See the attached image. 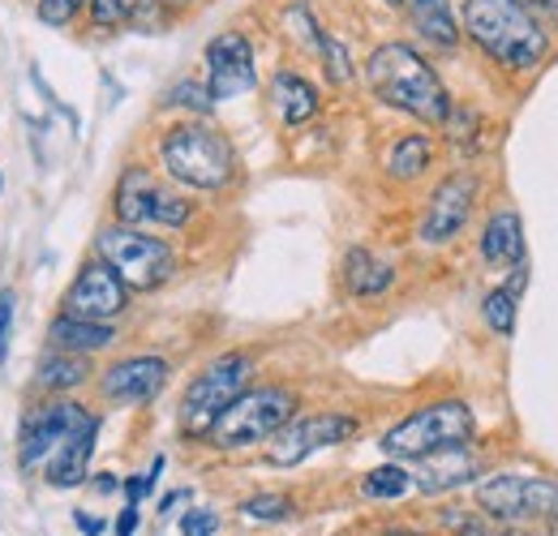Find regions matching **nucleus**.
<instances>
[{
    "label": "nucleus",
    "instance_id": "f257e3e1",
    "mask_svg": "<svg viewBox=\"0 0 558 536\" xmlns=\"http://www.w3.org/2000/svg\"><path fill=\"white\" fill-rule=\"evenodd\" d=\"M365 86L378 103L413 117L421 125H447V117H451V95H447L438 69L404 39H387L369 52Z\"/></svg>",
    "mask_w": 558,
    "mask_h": 536
},
{
    "label": "nucleus",
    "instance_id": "f03ea898",
    "mask_svg": "<svg viewBox=\"0 0 558 536\" xmlns=\"http://www.w3.org/2000/svg\"><path fill=\"white\" fill-rule=\"evenodd\" d=\"M460 35H469L494 65L529 73L550 52V26L537 22L520 0H464Z\"/></svg>",
    "mask_w": 558,
    "mask_h": 536
},
{
    "label": "nucleus",
    "instance_id": "7ed1b4c3",
    "mask_svg": "<svg viewBox=\"0 0 558 536\" xmlns=\"http://www.w3.org/2000/svg\"><path fill=\"white\" fill-rule=\"evenodd\" d=\"M159 163L163 172L185 185V190H203V194H219L232 185L236 176V150L232 142L210 130L203 121H185L177 130H168L159 142Z\"/></svg>",
    "mask_w": 558,
    "mask_h": 536
},
{
    "label": "nucleus",
    "instance_id": "20e7f679",
    "mask_svg": "<svg viewBox=\"0 0 558 536\" xmlns=\"http://www.w3.org/2000/svg\"><path fill=\"white\" fill-rule=\"evenodd\" d=\"M477 434V416L464 400H438L425 403L417 412H409L404 421H396L383 434V455L387 460H425L438 451H456L469 447Z\"/></svg>",
    "mask_w": 558,
    "mask_h": 536
},
{
    "label": "nucleus",
    "instance_id": "39448f33",
    "mask_svg": "<svg viewBox=\"0 0 558 536\" xmlns=\"http://www.w3.org/2000/svg\"><path fill=\"white\" fill-rule=\"evenodd\" d=\"M292 416H296V395L288 387H245L219 412L207 438L219 451H245L271 442Z\"/></svg>",
    "mask_w": 558,
    "mask_h": 536
},
{
    "label": "nucleus",
    "instance_id": "423d86ee",
    "mask_svg": "<svg viewBox=\"0 0 558 536\" xmlns=\"http://www.w3.org/2000/svg\"><path fill=\"white\" fill-rule=\"evenodd\" d=\"M95 258L121 275V283L130 292H155L177 275V254L168 241H159L155 232L125 228V223H108L95 236Z\"/></svg>",
    "mask_w": 558,
    "mask_h": 536
},
{
    "label": "nucleus",
    "instance_id": "0eeeda50",
    "mask_svg": "<svg viewBox=\"0 0 558 536\" xmlns=\"http://www.w3.org/2000/svg\"><path fill=\"white\" fill-rule=\"evenodd\" d=\"M112 210H117V223L125 228H142V232H155V228H185L194 219V202L185 194H177L163 176H155L150 168H125L117 190H112Z\"/></svg>",
    "mask_w": 558,
    "mask_h": 536
},
{
    "label": "nucleus",
    "instance_id": "6e6552de",
    "mask_svg": "<svg viewBox=\"0 0 558 536\" xmlns=\"http://www.w3.org/2000/svg\"><path fill=\"white\" fill-rule=\"evenodd\" d=\"M250 378H254V356H245V352L215 356L181 395V429L190 438H207L219 412L250 387Z\"/></svg>",
    "mask_w": 558,
    "mask_h": 536
},
{
    "label": "nucleus",
    "instance_id": "1a4fd4ad",
    "mask_svg": "<svg viewBox=\"0 0 558 536\" xmlns=\"http://www.w3.org/2000/svg\"><path fill=\"white\" fill-rule=\"evenodd\" d=\"M477 502L502 524H529V520L558 524V480L550 476H524V472L486 476L477 485Z\"/></svg>",
    "mask_w": 558,
    "mask_h": 536
},
{
    "label": "nucleus",
    "instance_id": "9d476101",
    "mask_svg": "<svg viewBox=\"0 0 558 536\" xmlns=\"http://www.w3.org/2000/svg\"><path fill=\"white\" fill-rule=\"evenodd\" d=\"M86 416L90 412L82 403L65 400V395H48V403L26 407L22 429H17V464L26 472H44L48 460L70 442V434Z\"/></svg>",
    "mask_w": 558,
    "mask_h": 536
},
{
    "label": "nucleus",
    "instance_id": "9b49d317",
    "mask_svg": "<svg viewBox=\"0 0 558 536\" xmlns=\"http://www.w3.org/2000/svg\"><path fill=\"white\" fill-rule=\"evenodd\" d=\"M356 434V421L349 412H310V416H292L267 447V460L276 468H296L305 464L310 455L327 451V447H340Z\"/></svg>",
    "mask_w": 558,
    "mask_h": 536
},
{
    "label": "nucleus",
    "instance_id": "f8f14e48",
    "mask_svg": "<svg viewBox=\"0 0 558 536\" xmlns=\"http://www.w3.org/2000/svg\"><path fill=\"white\" fill-rule=\"evenodd\" d=\"M125 309H130V288L99 258H86L61 296V314L86 318V322H117Z\"/></svg>",
    "mask_w": 558,
    "mask_h": 536
},
{
    "label": "nucleus",
    "instance_id": "ddd939ff",
    "mask_svg": "<svg viewBox=\"0 0 558 536\" xmlns=\"http://www.w3.org/2000/svg\"><path fill=\"white\" fill-rule=\"evenodd\" d=\"M477 194H482L477 172H451L425 202V215H421L417 223L421 245H451L464 232V223L473 219Z\"/></svg>",
    "mask_w": 558,
    "mask_h": 536
},
{
    "label": "nucleus",
    "instance_id": "4468645a",
    "mask_svg": "<svg viewBox=\"0 0 558 536\" xmlns=\"http://www.w3.org/2000/svg\"><path fill=\"white\" fill-rule=\"evenodd\" d=\"M258 86L254 44L241 31H223L207 44V90L215 103H228L236 95H250Z\"/></svg>",
    "mask_w": 558,
    "mask_h": 536
},
{
    "label": "nucleus",
    "instance_id": "2eb2a0df",
    "mask_svg": "<svg viewBox=\"0 0 558 536\" xmlns=\"http://www.w3.org/2000/svg\"><path fill=\"white\" fill-rule=\"evenodd\" d=\"M168 361L163 356H125L117 365H108L99 374V395L108 403H121V407H134V403L155 400L168 382Z\"/></svg>",
    "mask_w": 558,
    "mask_h": 536
},
{
    "label": "nucleus",
    "instance_id": "dca6fc26",
    "mask_svg": "<svg viewBox=\"0 0 558 536\" xmlns=\"http://www.w3.org/2000/svg\"><path fill=\"white\" fill-rule=\"evenodd\" d=\"M271 108H276V117L288 130H296V125H305V121H314L323 112V95L305 73L279 69L271 77Z\"/></svg>",
    "mask_w": 558,
    "mask_h": 536
},
{
    "label": "nucleus",
    "instance_id": "f3484780",
    "mask_svg": "<svg viewBox=\"0 0 558 536\" xmlns=\"http://www.w3.org/2000/svg\"><path fill=\"white\" fill-rule=\"evenodd\" d=\"M387 4L400 9L413 22V31H417L429 48L451 52L460 44V17H456L451 0H387Z\"/></svg>",
    "mask_w": 558,
    "mask_h": 536
},
{
    "label": "nucleus",
    "instance_id": "a211bd4d",
    "mask_svg": "<svg viewBox=\"0 0 558 536\" xmlns=\"http://www.w3.org/2000/svg\"><path fill=\"white\" fill-rule=\"evenodd\" d=\"M95 438H99V421H95V416H86V421L70 434V442L48 460V468H44L48 485H57V489H77V485L86 480V468H90Z\"/></svg>",
    "mask_w": 558,
    "mask_h": 536
},
{
    "label": "nucleus",
    "instance_id": "6ab92c4d",
    "mask_svg": "<svg viewBox=\"0 0 558 536\" xmlns=\"http://www.w3.org/2000/svg\"><path fill=\"white\" fill-rule=\"evenodd\" d=\"M48 343L73 352V356H95V352H108L117 343V327L112 322H86V318H73V314H57L52 327H48Z\"/></svg>",
    "mask_w": 558,
    "mask_h": 536
},
{
    "label": "nucleus",
    "instance_id": "aec40b11",
    "mask_svg": "<svg viewBox=\"0 0 558 536\" xmlns=\"http://www.w3.org/2000/svg\"><path fill=\"white\" fill-rule=\"evenodd\" d=\"M417 464H421V476H413V485H417L421 494H447V489H456L464 480H477V472H482V464L469 455V447L425 455Z\"/></svg>",
    "mask_w": 558,
    "mask_h": 536
},
{
    "label": "nucleus",
    "instance_id": "412c9836",
    "mask_svg": "<svg viewBox=\"0 0 558 536\" xmlns=\"http://www.w3.org/2000/svg\"><path fill=\"white\" fill-rule=\"evenodd\" d=\"M482 258L489 267H511V263H524V223L511 206L494 210L482 232Z\"/></svg>",
    "mask_w": 558,
    "mask_h": 536
},
{
    "label": "nucleus",
    "instance_id": "4be33fe9",
    "mask_svg": "<svg viewBox=\"0 0 558 536\" xmlns=\"http://www.w3.org/2000/svg\"><path fill=\"white\" fill-rule=\"evenodd\" d=\"M344 283H349L352 296H361V301H369V296H383L391 283H396V267L387 263V258H378L374 249H349V258H344Z\"/></svg>",
    "mask_w": 558,
    "mask_h": 536
},
{
    "label": "nucleus",
    "instance_id": "5701e85b",
    "mask_svg": "<svg viewBox=\"0 0 558 536\" xmlns=\"http://www.w3.org/2000/svg\"><path fill=\"white\" fill-rule=\"evenodd\" d=\"M86 378H90V356H73V352H61V348H52L35 369V387L44 395H70Z\"/></svg>",
    "mask_w": 558,
    "mask_h": 536
},
{
    "label": "nucleus",
    "instance_id": "b1692460",
    "mask_svg": "<svg viewBox=\"0 0 558 536\" xmlns=\"http://www.w3.org/2000/svg\"><path fill=\"white\" fill-rule=\"evenodd\" d=\"M429 163H434V142L425 134H404L391 142V150H387V172L396 176V181H417L429 172Z\"/></svg>",
    "mask_w": 558,
    "mask_h": 536
},
{
    "label": "nucleus",
    "instance_id": "393cba45",
    "mask_svg": "<svg viewBox=\"0 0 558 536\" xmlns=\"http://www.w3.org/2000/svg\"><path fill=\"white\" fill-rule=\"evenodd\" d=\"M520 288H524V270H520V279H515V283L486 292L482 314H486V327L494 331V336H511V331H515V305H520Z\"/></svg>",
    "mask_w": 558,
    "mask_h": 536
},
{
    "label": "nucleus",
    "instance_id": "a878e982",
    "mask_svg": "<svg viewBox=\"0 0 558 536\" xmlns=\"http://www.w3.org/2000/svg\"><path fill=\"white\" fill-rule=\"evenodd\" d=\"M413 489V472L404 468L400 460H391V464H383V468L365 472V480H361V494L365 498H374V502H396V498H404Z\"/></svg>",
    "mask_w": 558,
    "mask_h": 536
},
{
    "label": "nucleus",
    "instance_id": "bb28decb",
    "mask_svg": "<svg viewBox=\"0 0 558 536\" xmlns=\"http://www.w3.org/2000/svg\"><path fill=\"white\" fill-rule=\"evenodd\" d=\"M134 9H138V0H86V22H90V31L108 35V31L130 26Z\"/></svg>",
    "mask_w": 558,
    "mask_h": 536
},
{
    "label": "nucleus",
    "instance_id": "cd10ccee",
    "mask_svg": "<svg viewBox=\"0 0 558 536\" xmlns=\"http://www.w3.org/2000/svg\"><path fill=\"white\" fill-rule=\"evenodd\" d=\"M163 103H168V108H185V112H198V117H207L210 108H215L207 82H198V77H181V82H177V86L163 95Z\"/></svg>",
    "mask_w": 558,
    "mask_h": 536
},
{
    "label": "nucleus",
    "instance_id": "c85d7f7f",
    "mask_svg": "<svg viewBox=\"0 0 558 536\" xmlns=\"http://www.w3.org/2000/svg\"><path fill=\"white\" fill-rule=\"evenodd\" d=\"M241 515L254 520V524H283V520L296 515V507H292L283 494H258V498H250V502L241 507Z\"/></svg>",
    "mask_w": 558,
    "mask_h": 536
},
{
    "label": "nucleus",
    "instance_id": "c756f323",
    "mask_svg": "<svg viewBox=\"0 0 558 536\" xmlns=\"http://www.w3.org/2000/svg\"><path fill=\"white\" fill-rule=\"evenodd\" d=\"M82 13H86V0H35V17L52 31H70Z\"/></svg>",
    "mask_w": 558,
    "mask_h": 536
},
{
    "label": "nucleus",
    "instance_id": "7c9ffc66",
    "mask_svg": "<svg viewBox=\"0 0 558 536\" xmlns=\"http://www.w3.org/2000/svg\"><path fill=\"white\" fill-rule=\"evenodd\" d=\"M318 57H323V65H327V77H331L336 86H349V82H352V57H349V48H344L336 35H323V44H318Z\"/></svg>",
    "mask_w": 558,
    "mask_h": 536
},
{
    "label": "nucleus",
    "instance_id": "2f4dec72",
    "mask_svg": "<svg viewBox=\"0 0 558 536\" xmlns=\"http://www.w3.org/2000/svg\"><path fill=\"white\" fill-rule=\"evenodd\" d=\"M283 22H288V31L296 35V44H305V48H314L318 52V44H323V26H318V17L310 13V4H292L288 13H283Z\"/></svg>",
    "mask_w": 558,
    "mask_h": 536
},
{
    "label": "nucleus",
    "instance_id": "473e14b6",
    "mask_svg": "<svg viewBox=\"0 0 558 536\" xmlns=\"http://www.w3.org/2000/svg\"><path fill=\"white\" fill-rule=\"evenodd\" d=\"M13 318H17V292L0 288V365H4L9 343H13Z\"/></svg>",
    "mask_w": 558,
    "mask_h": 536
},
{
    "label": "nucleus",
    "instance_id": "72a5a7b5",
    "mask_svg": "<svg viewBox=\"0 0 558 536\" xmlns=\"http://www.w3.org/2000/svg\"><path fill=\"white\" fill-rule=\"evenodd\" d=\"M215 528H219L215 511H190V515H181V536H215Z\"/></svg>",
    "mask_w": 558,
    "mask_h": 536
},
{
    "label": "nucleus",
    "instance_id": "f704fd0d",
    "mask_svg": "<svg viewBox=\"0 0 558 536\" xmlns=\"http://www.w3.org/2000/svg\"><path fill=\"white\" fill-rule=\"evenodd\" d=\"M537 22H546V26H555L558 22V0H520Z\"/></svg>",
    "mask_w": 558,
    "mask_h": 536
},
{
    "label": "nucleus",
    "instance_id": "c9c22d12",
    "mask_svg": "<svg viewBox=\"0 0 558 536\" xmlns=\"http://www.w3.org/2000/svg\"><path fill=\"white\" fill-rule=\"evenodd\" d=\"M112 533H117V536H134V533H138V507H134V502L121 511V520L112 524Z\"/></svg>",
    "mask_w": 558,
    "mask_h": 536
},
{
    "label": "nucleus",
    "instance_id": "e433bc0d",
    "mask_svg": "<svg viewBox=\"0 0 558 536\" xmlns=\"http://www.w3.org/2000/svg\"><path fill=\"white\" fill-rule=\"evenodd\" d=\"M77 528H82L86 536H99V533H104V524H99L95 515H86V511H77Z\"/></svg>",
    "mask_w": 558,
    "mask_h": 536
},
{
    "label": "nucleus",
    "instance_id": "4c0bfd02",
    "mask_svg": "<svg viewBox=\"0 0 558 536\" xmlns=\"http://www.w3.org/2000/svg\"><path fill=\"white\" fill-rule=\"evenodd\" d=\"M95 489H99V494H112V489H117V476H112V472H99V476H95Z\"/></svg>",
    "mask_w": 558,
    "mask_h": 536
},
{
    "label": "nucleus",
    "instance_id": "58836bf2",
    "mask_svg": "<svg viewBox=\"0 0 558 536\" xmlns=\"http://www.w3.org/2000/svg\"><path fill=\"white\" fill-rule=\"evenodd\" d=\"M163 4H194V0H163Z\"/></svg>",
    "mask_w": 558,
    "mask_h": 536
},
{
    "label": "nucleus",
    "instance_id": "ea45409f",
    "mask_svg": "<svg viewBox=\"0 0 558 536\" xmlns=\"http://www.w3.org/2000/svg\"><path fill=\"white\" fill-rule=\"evenodd\" d=\"M464 536H494V533H477V528H473V533H464Z\"/></svg>",
    "mask_w": 558,
    "mask_h": 536
}]
</instances>
